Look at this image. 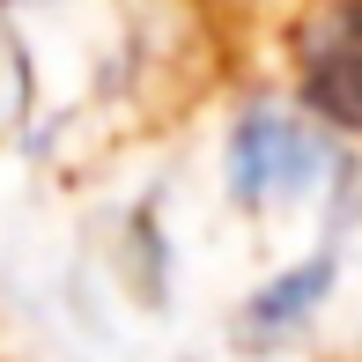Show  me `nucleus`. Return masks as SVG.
Wrapping results in <instances>:
<instances>
[{
  "mask_svg": "<svg viewBox=\"0 0 362 362\" xmlns=\"http://www.w3.org/2000/svg\"><path fill=\"white\" fill-rule=\"evenodd\" d=\"M296 81L318 119L362 134V0H333L296 37Z\"/></svg>",
  "mask_w": 362,
  "mask_h": 362,
  "instance_id": "f257e3e1",
  "label": "nucleus"
},
{
  "mask_svg": "<svg viewBox=\"0 0 362 362\" xmlns=\"http://www.w3.org/2000/svg\"><path fill=\"white\" fill-rule=\"evenodd\" d=\"M318 141L303 134L296 119L281 111H252V119L237 126V141H229V185H237V200H296V192L318 177Z\"/></svg>",
  "mask_w": 362,
  "mask_h": 362,
  "instance_id": "f03ea898",
  "label": "nucleus"
},
{
  "mask_svg": "<svg viewBox=\"0 0 362 362\" xmlns=\"http://www.w3.org/2000/svg\"><path fill=\"white\" fill-rule=\"evenodd\" d=\"M325 288H333V259H310V267H296V274H281L274 288L252 296V325H288V318H303Z\"/></svg>",
  "mask_w": 362,
  "mask_h": 362,
  "instance_id": "7ed1b4c3",
  "label": "nucleus"
}]
</instances>
